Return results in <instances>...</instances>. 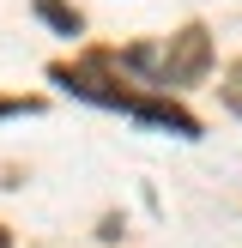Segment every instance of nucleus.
Masks as SVG:
<instances>
[{"mask_svg": "<svg viewBox=\"0 0 242 248\" xmlns=\"http://www.w3.org/2000/svg\"><path fill=\"white\" fill-rule=\"evenodd\" d=\"M36 12H43L60 36H79V12H73V6H60V0H36Z\"/></svg>", "mask_w": 242, "mask_h": 248, "instance_id": "obj_2", "label": "nucleus"}, {"mask_svg": "<svg viewBox=\"0 0 242 248\" xmlns=\"http://www.w3.org/2000/svg\"><path fill=\"white\" fill-rule=\"evenodd\" d=\"M212 61V43L206 31H182L169 48H157V85H194Z\"/></svg>", "mask_w": 242, "mask_h": 248, "instance_id": "obj_1", "label": "nucleus"}, {"mask_svg": "<svg viewBox=\"0 0 242 248\" xmlns=\"http://www.w3.org/2000/svg\"><path fill=\"white\" fill-rule=\"evenodd\" d=\"M0 248H6V230H0Z\"/></svg>", "mask_w": 242, "mask_h": 248, "instance_id": "obj_4", "label": "nucleus"}, {"mask_svg": "<svg viewBox=\"0 0 242 248\" xmlns=\"http://www.w3.org/2000/svg\"><path fill=\"white\" fill-rule=\"evenodd\" d=\"M224 103H230V109L242 115V61H236V67L224 73Z\"/></svg>", "mask_w": 242, "mask_h": 248, "instance_id": "obj_3", "label": "nucleus"}]
</instances>
